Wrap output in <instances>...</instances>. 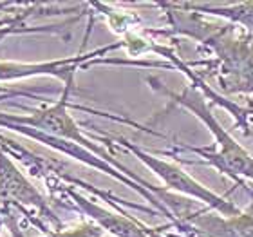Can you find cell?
Segmentation results:
<instances>
[{
	"mask_svg": "<svg viewBox=\"0 0 253 237\" xmlns=\"http://www.w3.org/2000/svg\"><path fill=\"white\" fill-rule=\"evenodd\" d=\"M165 95H169L177 105L185 107L195 118H199L201 123H205L206 129L213 136L211 147H190V150L197 154L203 163L217 169L221 174H226L233 179H250L253 181V156L221 125L215 114L211 112L210 105L206 103L205 96L197 91L186 87L183 93H172L163 87H159Z\"/></svg>",
	"mask_w": 253,
	"mask_h": 237,
	"instance_id": "6da1fadb",
	"label": "cell"
},
{
	"mask_svg": "<svg viewBox=\"0 0 253 237\" xmlns=\"http://www.w3.org/2000/svg\"><path fill=\"white\" fill-rule=\"evenodd\" d=\"M65 91H63L62 98L58 101H54L51 105L47 107H42V109H37V111H33L29 116H11V114H5L4 121L5 125H15V127H26V129H33V131H38L42 132V134H47L51 138H56V140H62V142H71V143H76L80 147H85L96 152L98 156L112 163L116 169H120L125 176H128L130 179H134L136 183L143 185L145 189L148 187V183L145 179L139 181V176H136L134 172L123 167L122 163H118L114 159L105 154L101 148H98L94 143L90 142L89 138L84 136V132L80 129V125L76 123V120L73 118V114L69 112L67 109V100H69V91H71V84H73V80H69L65 82Z\"/></svg>",
	"mask_w": 253,
	"mask_h": 237,
	"instance_id": "7a4b0ae2",
	"label": "cell"
},
{
	"mask_svg": "<svg viewBox=\"0 0 253 237\" xmlns=\"http://www.w3.org/2000/svg\"><path fill=\"white\" fill-rule=\"evenodd\" d=\"M201 40L221 60V82L226 93H253V37H232V26H211Z\"/></svg>",
	"mask_w": 253,
	"mask_h": 237,
	"instance_id": "3957f363",
	"label": "cell"
},
{
	"mask_svg": "<svg viewBox=\"0 0 253 237\" xmlns=\"http://www.w3.org/2000/svg\"><path fill=\"white\" fill-rule=\"evenodd\" d=\"M122 145H125L147 169L152 170L154 174L163 181V185H165L163 189H167L169 192L186 195L190 199L199 201V203H203V205H206L208 208H211L213 212H217V214H221V216H224V217L239 216V214L243 212V210H239L237 206L233 205L228 197L217 194V192L210 190L208 187H205L201 181L192 178L185 169H181L179 165L170 163L167 159L158 158V156H154V154L136 147L134 143L126 142V140H122Z\"/></svg>",
	"mask_w": 253,
	"mask_h": 237,
	"instance_id": "277c9868",
	"label": "cell"
},
{
	"mask_svg": "<svg viewBox=\"0 0 253 237\" xmlns=\"http://www.w3.org/2000/svg\"><path fill=\"white\" fill-rule=\"evenodd\" d=\"M175 227L185 228L190 237H253V214L241 212L239 216L224 217L221 214L197 212L186 214Z\"/></svg>",
	"mask_w": 253,
	"mask_h": 237,
	"instance_id": "5b68a950",
	"label": "cell"
},
{
	"mask_svg": "<svg viewBox=\"0 0 253 237\" xmlns=\"http://www.w3.org/2000/svg\"><path fill=\"white\" fill-rule=\"evenodd\" d=\"M67 194L73 197L80 210L84 212L85 216H89L96 227H100L105 234H111L114 237H148L147 225H141L139 221L125 216V214L109 210L105 206L94 203L92 199L80 195L73 189H69Z\"/></svg>",
	"mask_w": 253,
	"mask_h": 237,
	"instance_id": "8992f818",
	"label": "cell"
},
{
	"mask_svg": "<svg viewBox=\"0 0 253 237\" xmlns=\"http://www.w3.org/2000/svg\"><path fill=\"white\" fill-rule=\"evenodd\" d=\"M0 194L2 197L13 199L22 205L47 210L45 199L40 195V192L27 181L26 176L16 169L4 152H0Z\"/></svg>",
	"mask_w": 253,
	"mask_h": 237,
	"instance_id": "52a82bcc",
	"label": "cell"
},
{
	"mask_svg": "<svg viewBox=\"0 0 253 237\" xmlns=\"http://www.w3.org/2000/svg\"><path fill=\"white\" fill-rule=\"evenodd\" d=\"M177 7L197 15H210L224 18L233 26H241L246 31H253V2L235 4H175Z\"/></svg>",
	"mask_w": 253,
	"mask_h": 237,
	"instance_id": "ba28073f",
	"label": "cell"
},
{
	"mask_svg": "<svg viewBox=\"0 0 253 237\" xmlns=\"http://www.w3.org/2000/svg\"><path fill=\"white\" fill-rule=\"evenodd\" d=\"M103 230L100 227H96L94 223H85L78 228H71V230H62V232L53 234L51 237H101Z\"/></svg>",
	"mask_w": 253,
	"mask_h": 237,
	"instance_id": "9c48e42d",
	"label": "cell"
},
{
	"mask_svg": "<svg viewBox=\"0 0 253 237\" xmlns=\"http://www.w3.org/2000/svg\"><path fill=\"white\" fill-rule=\"evenodd\" d=\"M147 234H148V237H167L165 234L159 232V228H150V227H147Z\"/></svg>",
	"mask_w": 253,
	"mask_h": 237,
	"instance_id": "30bf717a",
	"label": "cell"
}]
</instances>
